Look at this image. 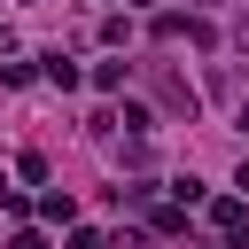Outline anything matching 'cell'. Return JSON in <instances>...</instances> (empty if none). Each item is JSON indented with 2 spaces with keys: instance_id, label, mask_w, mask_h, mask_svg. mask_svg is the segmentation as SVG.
<instances>
[{
  "instance_id": "7",
  "label": "cell",
  "mask_w": 249,
  "mask_h": 249,
  "mask_svg": "<svg viewBox=\"0 0 249 249\" xmlns=\"http://www.w3.org/2000/svg\"><path fill=\"white\" fill-rule=\"evenodd\" d=\"M233 187H249V163H241V171H233Z\"/></svg>"
},
{
  "instance_id": "2",
  "label": "cell",
  "mask_w": 249,
  "mask_h": 249,
  "mask_svg": "<svg viewBox=\"0 0 249 249\" xmlns=\"http://www.w3.org/2000/svg\"><path fill=\"white\" fill-rule=\"evenodd\" d=\"M210 226H218L226 241H233V233H249V202H241V195H218V202H210Z\"/></svg>"
},
{
  "instance_id": "4",
  "label": "cell",
  "mask_w": 249,
  "mask_h": 249,
  "mask_svg": "<svg viewBox=\"0 0 249 249\" xmlns=\"http://www.w3.org/2000/svg\"><path fill=\"white\" fill-rule=\"evenodd\" d=\"M47 78H54L62 93H70V86H78V62H70V54H47Z\"/></svg>"
},
{
  "instance_id": "6",
  "label": "cell",
  "mask_w": 249,
  "mask_h": 249,
  "mask_svg": "<svg viewBox=\"0 0 249 249\" xmlns=\"http://www.w3.org/2000/svg\"><path fill=\"white\" fill-rule=\"evenodd\" d=\"M8 249H47V233H31V226H23V233H16Z\"/></svg>"
},
{
  "instance_id": "3",
  "label": "cell",
  "mask_w": 249,
  "mask_h": 249,
  "mask_svg": "<svg viewBox=\"0 0 249 249\" xmlns=\"http://www.w3.org/2000/svg\"><path fill=\"white\" fill-rule=\"evenodd\" d=\"M39 218H47V226H70V218H78V202L54 187V195H39Z\"/></svg>"
},
{
  "instance_id": "5",
  "label": "cell",
  "mask_w": 249,
  "mask_h": 249,
  "mask_svg": "<svg viewBox=\"0 0 249 249\" xmlns=\"http://www.w3.org/2000/svg\"><path fill=\"white\" fill-rule=\"evenodd\" d=\"M70 249H109V241H101L93 226H78V233H70Z\"/></svg>"
},
{
  "instance_id": "10",
  "label": "cell",
  "mask_w": 249,
  "mask_h": 249,
  "mask_svg": "<svg viewBox=\"0 0 249 249\" xmlns=\"http://www.w3.org/2000/svg\"><path fill=\"white\" fill-rule=\"evenodd\" d=\"M124 8H148V0H124Z\"/></svg>"
},
{
  "instance_id": "9",
  "label": "cell",
  "mask_w": 249,
  "mask_h": 249,
  "mask_svg": "<svg viewBox=\"0 0 249 249\" xmlns=\"http://www.w3.org/2000/svg\"><path fill=\"white\" fill-rule=\"evenodd\" d=\"M241 124H249V101H241Z\"/></svg>"
},
{
  "instance_id": "1",
  "label": "cell",
  "mask_w": 249,
  "mask_h": 249,
  "mask_svg": "<svg viewBox=\"0 0 249 249\" xmlns=\"http://www.w3.org/2000/svg\"><path fill=\"white\" fill-rule=\"evenodd\" d=\"M156 39H187V47H210V23H202V16H156Z\"/></svg>"
},
{
  "instance_id": "8",
  "label": "cell",
  "mask_w": 249,
  "mask_h": 249,
  "mask_svg": "<svg viewBox=\"0 0 249 249\" xmlns=\"http://www.w3.org/2000/svg\"><path fill=\"white\" fill-rule=\"evenodd\" d=\"M241 47H249V16H241Z\"/></svg>"
}]
</instances>
